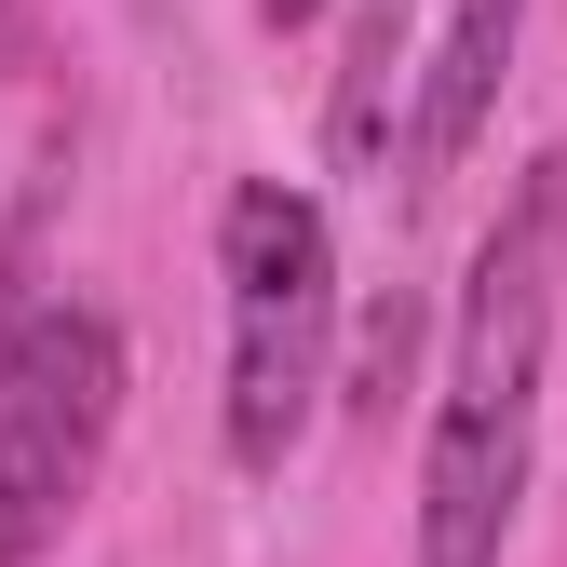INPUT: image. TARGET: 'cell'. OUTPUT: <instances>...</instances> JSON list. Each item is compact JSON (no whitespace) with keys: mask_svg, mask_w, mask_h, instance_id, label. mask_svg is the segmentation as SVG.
Returning a JSON list of instances; mask_svg holds the SVG:
<instances>
[{"mask_svg":"<svg viewBox=\"0 0 567 567\" xmlns=\"http://www.w3.org/2000/svg\"><path fill=\"white\" fill-rule=\"evenodd\" d=\"M311 14H324V0H257V28H284V41H298Z\"/></svg>","mask_w":567,"mask_h":567,"instance_id":"52a82bcc","label":"cell"},{"mask_svg":"<svg viewBox=\"0 0 567 567\" xmlns=\"http://www.w3.org/2000/svg\"><path fill=\"white\" fill-rule=\"evenodd\" d=\"M554 311H567V163L540 150L501 189L473 270H460V351H446V392H433V433L446 446L527 460V433H540V365H554Z\"/></svg>","mask_w":567,"mask_h":567,"instance_id":"3957f363","label":"cell"},{"mask_svg":"<svg viewBox=\"0 0 567 567\" xmlns=\"http://www.w3.org/2000/svg\"><path fill=\"white\" fill-rule=\"evenodd\" d=\"M405 365H419V298L392 284V298L365 311V365H351V405H365V419H392V392H405Z\"/></svg>","mask_w":567,"mask_h":567,"instance_id":"8992f818","label":"cell"},{"mask_svg":"<svg viewBox=\"0 0 567 567\" xmlns=\"http://www.w3.org/2000/svg\"><path fill=\"white\" fill-rule=\"evenodd\" d=\"M122 433V324L95 298L0 311V567H41L68 514L95 501Z\"/></svg>","mask_w":567,"mask_h":567,"instance_id":"7a4b0ae2","label":"cell"},{"mask_svg":"<svg viewBox=\"0 0 567 567\" xmlns=\"http://www.w3.org/2000/svg\"><path fill=\"white\" fill-rule=\"evenodd\" d=\"M217 284H230V392H217L230 473H284L338 392V230H324V203L284 176H230Z\"/></svg>","mask_w":567,"mask_h":567,"instance_id":"6da1fadb","label":"cell"},{"mask_svg":"<svg viewBox=\"0 0 567 567\" xmlns=\"http://www.w3.org/2000/svg\"><path fill=\"white\" fill-rule=\"evenodd\" d=\"M392 95H405V0H351V68H338V122H324L351 176H379Z\"/></svg>","mask_w":567,"mask_h":567,"instance_id":"5b68a950","label":"cell"},{"mask_svg":"<svg viewBox=\"0 0 567 567\" xmlns=\"http://www.w3.org/2000/svg\"><path fill=\"white\" fill-rule=\"evenodd\" d=\"M514 41H527V0H446V41L419 68V135H405V189H433L473 163V135L501 122V82H514Z\"/></svg>","mask_w":567,"mask_h":567,"instance_id":"277c9868","label":"cell"}]
</instances>
